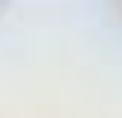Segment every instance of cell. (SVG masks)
<instances>
[{
  "label": "cell",
  "instance_id": "1",
  "mask_svg": "<svg viewBox=\"0 0 122 118\" xmlns=\"http://www.w3.org/2000/svg\"><path fill=\"white\" fill-rule=\"evenodd\" d=\"M0 10H5V0H0Z\"/></svg>",
  "mask_w": 122,
  "mask_h": 118
}]
</instances>
